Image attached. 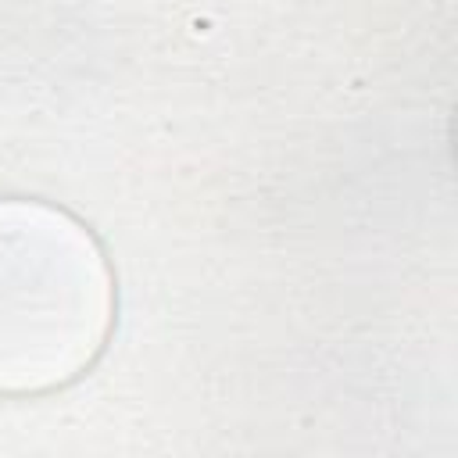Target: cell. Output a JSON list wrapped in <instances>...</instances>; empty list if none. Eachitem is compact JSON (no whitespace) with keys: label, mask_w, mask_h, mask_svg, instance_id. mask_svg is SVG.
<instances>
[{"label":"cell","mask_w":458,"mask_h":458,"mask_svg":"<svg viewBox=\"0 0 458 458\" xmlns=\"http://www.w3.org/2000/svg\"><path fill=\"white\" fill-rule=\"evenodd\" d=\"M114 326V276L68 211L0 200V394H47L79 379Z\"/></svg>","instance_id":"obj_1"}]
</instances>
